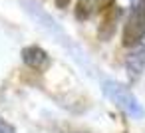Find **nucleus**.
<instances>
[{"label": "nucleus", "mask_w": 145, "mask_h": 133, "mask_svg": "<svg viewBox=\"0 0 145 133\" xmlns=\"http://www.w3.org/2000/svg\"><path fill=\"white\" fill-rule=\"evenodd\" d=\"M145 36V0H139L123 28V46H133Z\"/></svg>", "instance_id": "2"}, {"label": "nucleus", "mask_w": 145, "mask_h": 133, "mask_svg": "<svg viewBox=\"0 0 145 133\" xmlns=\"http://www.w3.org/2000/svg\"><path fill=\"white\" fill-rule=\"evenodd\" d=\"M22 62L36 72H46L50 68V56L40 46H26L22 50Z\"/></svg>", "instance_id": "4"}, {"label": "nucleus", "mask_w": 145, "mask_h": 133, "mask_svg": "<svg viewBox=\"0 0 145 133\" xmlns=\"http://www.w3.org/2000/svg\"><path fill=\"white\" fill-rule=\"evenodd\" d=\"M0 133H16L14 125H12V123H8L2 115H0Z\"/></svg>", "instance_id": "5"}, {"label": "nucleus", "mask_w": 145, "mask_h": 133, "mask_svg": "<svg viewBox=\"0 0 145 133\" xmlns=\"http://www.w3.org/2000/svg\"><path fill=\"white\" fill-rule=\"evenodd\" d=\"M125 70H127V78L131 81L139 80L143 70H145V36L133 44L131 52L125 56Z\"/></svg>", "instance_id": "3"}, {"label": "nucleus", "mask_w": 145, "mask_h": 133, "mask_svg": "<svg viewBox=\"0 0 145 133\" xmlns=\"http://www.w3.org/2000/svg\"><path fill=\"white\" fill-rule=\"evenodd\" d=\"M103 93L109 101L115 103V107H119L125 115H129L131 119H141L145 115V109L143 105L139 103V99L131 93V89H127L125 85L117 83V81H111V80H105L103 81Z\"/></svg>", "instance_id": "1"}, {"label": "nucleus", "mask_w": 145, "mask_h": 133, "mask_svg": "<svg viewBox=\"0 0 145 133\" xmlns=\"http://www.w3.org/2000/svg\"><path fill=\"white\" fill-rule=\"evenodd\" d=\"M70 2H72V0H56V6L64 10V8H68V4H70Z\"/></svg>", "instance_id": "6"}]
</instances>
